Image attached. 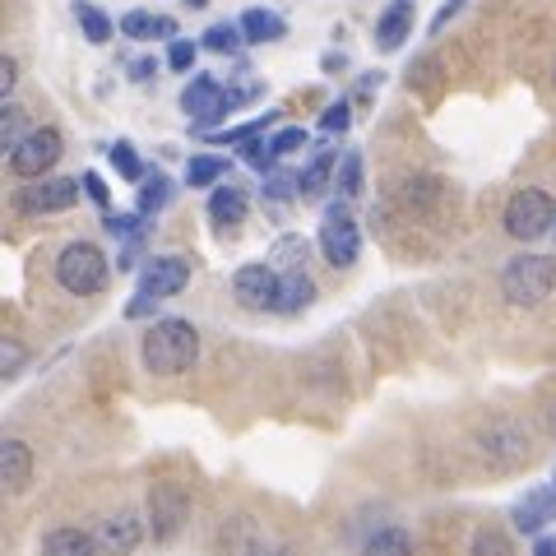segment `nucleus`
<instances>
[{
	"label": "nucleus",
	"mask_w": 556,
	"mask_h": 556,
	"mask_svg": "<svg viewBox=\"0 0 556 556\" xmlns=\"http://www.w3.org/2000/svg\"><path fill=\"white\" fill-rule=\"evenodd\" d=\"M232 298L247 306V311H274V298H278V274H274V265H265V260H255V265H241L232 274Z\"/></svg>",
	"instance_id": "nucleus-11"
},
{
	"label": "nucleus",
	"mask_w": 556,
	"mask_h": 556,
	"mask_svg": "<svg viewBox=\"0 0 556 556\" xmlns=\"http://www.w3.org/2000/svg\"><path fill=\"white\" fill-rule=\"evenodd\" d=\"M251 98H260V84H251V89H228V84L214 79V75H195L181 89V112L195 121V135H214L218 121Z\"/></svg>",
	"instance_id": "nucleus-2"
},
{
	"label": "nucleus",
	"mask_w": 556,
	"mask_h": 556,
	"mask_svg": "<svg viewBox=\"0 0 556 556\" xmlns=\"http://www.w3.org/2000/svg\"><path fill=\"white\" fill-rule=\"evenodd\" d=\"M153 70H159V65H153L149 56H139V61L130 65V79H153Z\"/></svg>",
	"instance_id": "nucleus-44"
},
{
	"label": "nucleus",
	"mask_w": 556,
	"mask_h": 556,
	"mask_svg": "<svg viewBox=\"0 0 556 556\" xmlns=\"http://www.w3.org/2000/svg\"><path fill=\"white\" fill-rule=\"evenodd\" d=\"M552 84H556V65H552Z\"/></svg>",
	"instance_id": "nucleus-50"
},
{
	"label": "nucleus",
	"mask_w": 556,
	"mask_h": 556,
	"mask_svg": "<svg viewBox=\"0 0 556 556\" xmlns=\"http://www.w3.org/2000/svg\"><path fill=\"white\" fill-rule=\"evenodd\" d=\"M247 190H237V186H214L208 190V223L214 228H237V223H247Z\"/></svg>",
	"instance_id": "nucleus-18"
},
{
	"label": "nucleus",
	"mask_w": 556,
	"mask_h": 556,
	"mask_svg": "<svg viewBox=\"0 0 556 556\" xmlns=\"http://www.w3.org/2000/svg\"><path fill=\"white\" fill-rule=\"evenodd\" d=\"M552 519H556V486H533V492L519 496L515 510H510V525L519 533H543Z\"/></svg>",
	"instance_id": "nucleus-13"
},
{
	"label": "nucleus",
	"mask_w": 556,
	"mask_h": 556,
	"mask_svg": "<svg viewBox=\"0 0 556 556\" xmlns=\"http://www.w3.org/2000/svg\"><path fill=\"white\" fill-rule=\"evenodd\" d=\"M24 362H28V353L20 339H0V376H20Z\"/></svg>",
	"instance_id": "nucleus-37"
},
{
	"label": "nucleus",
	"mask_w": 556,
	"mask_h": 556,
	"mask_svg": "<svg viewBox=\"0 0 556 556\" xmlns=\"http://www.w3.org/2000/svg\"><path fill=\"white\" fill-rule=\"evenodd\" d=\"M348 126H353V102H348V98L329 102V108L320 112V135H343Z\"/></svg>",
	"instance_id": "nucleus-33"
},
{
	"label": "nucleus",
	"mask_w": 556,
	"mask_h": 556,
	"mask_svg": "<svg viewBox=\"0 0 556 556\" xmlns=\"http://www.w3.org/2000/svg\"><path fill=\"white\" fill-rule=\"evenodd\" d=\"M362 556H413V538L404 529H380V533L367 538Z\"/></svg>",
	"instance_id": "nucleus-28"
},
{
	"label": "nucleus",
	"mask_w": 556,
	"mask_h": 556,
	"mask_svg": "<svg viewBox=\"0 0 556 556\" xmlns=\"http://www.w3.org/2000/svg\"><path fill=\"white\" fill-rule=\"evenodd\" d=\"M200 47L214 51V56H237V51L247 47V38H241L237 24H214V28H208L204 38H200Z\"/></svg>",
	"instance_id": "nucleus-29"
},
{
	"label": "nucleus",
	"mask_w": 556,
	"mask_h": 556,
	"mask_svg": "<svg viewBox=\"0 0 556 556\" xmlns=\"http://www.w3.org/2000/svg\"><path fill=\"white\" fill-rule=\"evenodd\" d=\"M265 195L278 204V200H292V195H302L298 190V177H288V172H265Z\"/></svg>",
	"instance_id": "nucleus-38"
},
{
	"label": "nucleus",
	"mask_w": 556,
	"mask_h": 556,
	"mask_svg": "<svg viewBox=\"0 0 556 556\" xmlns=\"http://www.w3.org/2000/svg\"><path fill=\"white\" fill-rule=\"evenodd\" d=\"M547 427H552V431H556V408H552V413H547Z\"/></svg>",
	"instance_id": "nucleus-48"
},
{
	"label": "nucleus",
	"mask_w": 556,
	"mask_h": 556,
	"mask_svg": "<svg viewBox=\"0 0 556 556\" xmlns=\"http://www.w3.org/2000/svg\"><path fill=\"white\" fill-rule=\"evenodd\" d=\"M413 24H417V5L413 0H390L376 20V47L380 51H399L413 38Z\"/></svg>",
	"instance_id": "nucleus-14"
},
{
	"label": "nucleus",
	"mask_w": 556,
	"mask_h": 556,
	"mask_svg": "<svg viewBox=\"0 0 556 556\" xmlns=\"http://www.w3.org/2000/svg\"><path fill=\"white\" fill-rule=\"evenodd\" d=\"M334 167H339V159H334V153H316V159H311L306 163V172H302V177H298V190H302V195L306 200H316V195H325V186L329 181H334Z\"/></svg>",
	"instance_id": "nucleus-24"
},
{
	"label": "nucleus",
	"mask_w": 556,
	"mask_h": 556,
	"mask_svg": "<svg viewBox=\"0 0 556 556\" xmlns=\"http://www.w3.org/2000/svg\"><path fill=\"white\" fill-rule=\"evenodd\" d=\"M533 556H556V533L538 538V543H533Z\"/></svg>",
	"instance_id": "nucleus-45"
},
{
	"label": "nucleus",
	"mask_w": 556,
	"mask_h": 556,
	"mask_svg": "<svg viewBox=\"0 0 556 556\" xmlns=\"http://www.w3.org/2000/svg\"><path fill=\"white\" fill-rule=\"evenodd\" d=\"M556 288V260L552 255H515L506 269H501V298H506L510 306H538L547 302Z\"/></svg>",
	"instance_id": "nucleus-3"
},
{
	"label": "nucleus",
	"mask_w": 556,
	"mask_h": 556,
	"mask_svg": "<svg viewBox=\"0 0 556 556\" xmlns=\"http://www.w3.org/2000/svg\"><path fill=\"white\" fill-rule=\"evenodd\" d=\"M269 260H274V265H283V269H302L306 265V241L302 237H278L274 241V251H269Z\"/></svg>",
	"instance_id": "nucleus-32"
},
{
	"label": "nucleus",
	"mask_w": 556,
	"mask_h": 556,
	"mask_svg": "<svg viewBox=\"0 0 556 556\" xmlns=\"http://www.w3.org/2000/svg\"><path fill=\"white\" fill-rule=\"evenodd\" d=\"M33 478V450L24 441H0V492H24Z\"/></svg>",
	"instance_id": "nucleus-17"
},
{
	"label": "nucleus",
	"mask_w": 556,
	"mask_h": 556,
	"mask_svg": "<svg viewBox=\"0 0 556 556\" xmlns=\"http://www.w3.org/2000/svg\"><path fill=\"white\" fill-rule=\"evenodd\" d=\"M186 515H190V501H186V492L177 482H159L149 492V519H153V538L159 543H172V538L181 533V525H186Z\"/></svg>",
	"instance_id": "nucleus-9"
},
{
	"label": "nucleus",
	"mask_w": 556,
	"mask_h": 556,
	"mask_svg": "<svg viewBox=\"0 0 556 556\" xmlns=\"http://www.w3.org/2000/svg\"><path fill=\"white\" fill-rule=\"evenodd\" d=\"M552 486H556V468H552Z\"/></svg>",
	"instance_id": "nucleus-49"
},
{
	"label": "nucleus",
	"mask_w": 556,
	"mask_h": 556,
	"mask_svg": "<svg viewBox=\"0 0 556 556\" xmlns=\"http://www.w3.org/2000/svg\"><path fill=\"white\" fill-rule=\"evenodd\" d=\"M108 255H102L93 241H70V247L56 255V283L75 298H93V292L108 288Z\"/></svg>",
	"instance_id": "nucleus-4"
},
{
	"label": "nucleus",
	"mask_w": 556,
	"mask_h": 556,
	"mask_svg": "<svg viewBox=\"0 0 556 556\" xmlns=\"http://www.w3.org/2000/svg\"><path fill=\"white\" fill-rule=\"evenodd\" d=\"M473 556H510V538L501 529H478L473 533V547H468Z\"/></svg>",
	"instance_id": "nucleus-34"
},
{
	"label": "nucleus",
	"mask_w": 556,
	"mask_h": 556,
	"mask_svg": "<svg viewBox=\"0 0 556 556\" xmlns=\"http://www.w3.org/2000/svg\"><path fill=\"white\" fill-rule=\"evenodd\" d=\"M61 149H65V139H61V130H56V126H38V130H28L24 144L10 153L14 177H20V181H38V177H47V172L61 163Z\"/></svg>",
	"instance_id": "nucleus-7"
},
{
	"label": "nucleus",
	"mask_w": 556,
	"mask_h": 556,
	"mask_svg": "<svg viewBox=\"0 0 556 556\" xmlns=\"http://www.w3.org/2000/svg\"><path fill=\"white\" fill-rule=\"evenodd\" d=\"M139 538H144V519L130 515V510H121L112 519H102V529H98V552H108V556H126L139 547Z\"/></svg>",
	"instance_id": "nucleus-15"
},
{
	"label": "nucleus",
	"mask_w": 556,
	"mask_h": 556,
	"mask_svg": "<svg viewBox=\"0 0 556 556\" xmlns=\"http://www.w3.org/2000/svg\"><path fill=\"white\" fill-rule=\"evenodd\" d=\"M200 357V334L190 320H177V316H163L149 325L144 334V367L153 376H181L195 367Z\"/></svg>",
	"instance_id": "nucleus-1"
},
{
	"label": "nucleus",
	"mask_w": 556,
	"mask_h": 556,
	"mask_svg": "<svg viewBox=\"0 0 556 556\" xmlns=\"http://www.w3.org/2000/svg\"><path fill=\"white\" fill-rule=\"evenodd\" d=\"M153 306H159V302H153V298H144V292H135V298L126 302V320H139V316H153Z\"/></svg>",
	"instance_id": "nucleus-43"
},
{
	"label": "nucleus",
	"mask_w": 556,
	"mask_h": 556,
	"mask_svg": "<svg viewBox=\"0 0 556 556\" xmlns=\"http://www.w3.org/2000/svg\"><path fill=\"white\" fill-rule=\"evenodd\" d=\"M102 223H108V232L121 237V241H139V237H144V214H108Z\"/></svg>",
	"instance_id": "nucleus-35"
},
{
	"label": "nucleus",
	"mask_w": 556,
	"mask_h": 556,
	"mask_svg": "<svg viewBox=\"0 0 556 556\" xmlns=\"http://www.w3.org/2000/svg\"><path fill=\"white\" fill-rule=\"evenodd\" d=\"M28 108H14V102H0V153H14L28 139Z\"/></svg>",
	"instance_id": "nucleus-25"
},
{
	"label": "nucleus",
	"mask_w": 556,
	"mask_h": 556,
	"mask_svg": "<svg viewBox=\"0 0 556 556\" xmlns=\"http://www.w3.org/2000/svg\"><path fill=\"white\" fill-rule=\"evenodd\" d=\"M237 153H241V163L255 167V172H274V163H278V159H274V149H269L260 135H247V139H241Z\"/></svg>",
	"instance_id": "nucleus-31"
},
{
	"label": "nucleus",
	"mask_w": 556,
	"mask_h": 556,
	"mask_svg": "<svg viewBox=\"0 0 556 556\" xmlns=\"http://www.w3.org/2000/svg\"><path fill=\"white\" fill-rule=\"evenodd\" d=\"M306 144V130H298V126H288V130H278L274 139H269V149H274V159H288V153H298Z\"/></svg>",
	"instance_id": "nucleus-39"
},
{
	"label": "nucleus",
	"mask_w": 556,
	"mask_h": 556,
	"mask_svg": "<svg viewBox=\"0 0 556 556\" xmlns=\"http://www.w3.org/2000/svg\"><path fill=\"white\" fill-rule=\"evenodd\" d=\"M14 84H20V65H14L10 56H0V102L14 93Z\"/></svg>",
	"instance_id": "nucleus-41"
},
{
	"label": "nucleus",
	"mask_w": 556,
	"mask_h": 556,
	"mask_svg": "<svg viewBox=\"0 0 556 556\" xmlns=\"http://www.w3.org/2000/svg\"><path fill=\"white\" fill-rule=\"evenodd\" d=\"M172 200V181L163 172H144V181H139V195H135V214H159V208Z\"/></svg>",
	"instance_id": "nucleus-26"
},
{
	"label": "nucleus",
	"mask_w": 556,
	"mask_h": 556,
	"mask_svg": "<svg viewBox=\"0 0 556 556\" xmlns=\"http://www.w3.org/2000/svg\"><path fill=\"white\" fill-rule=\"evenodd\" d=\"M79 186H84V195H89L98 208H108V204H112V190H108V181H102L98 172H84V177H79Z\"/></svg>",
	"instance_id": "nucleus-40"
},
{
	"label": "nucleus",
	"mask_w": 556,
	"mask_h": 556,
	"mask_svg": "<svg viewBox=\"0 0 556 556\" xmlns=\"http://www.w3.org/2000/svg\"><path fill=\"white\" fill-rule=\"evenodd\" d=\"M42 556H98V538L84 529H51L42 538Z\"/></svg>",
	"instance_id": "nucleus-21"
},
{
	"label": "nucleus",
	"mask_w": 556,
	"mask_h": 556,
	"mask_svg": "<svg viewBox=\"0 0 556 556\" xmlns=\"http://www.w3.org/2000/svg\"><path fill=\"white\" fill-rule=\"evenodd\" d=\"M112 167L121 172V177H126V181H144V159H139V153H135V144H126V139H116V144H112Z\"/></svg>",
	"instance_id": "nucleus-30"
},
{
	"label": "nucleus",
	"mask_w": 556,
	"mask_h": 556,
	"mask_svg": "<svg viewBox=\"0 0 556 556\" xmlns=\"http://www.w3.org/2000/svg\"><path fill=\"white\" fill-rule=\"evenodd\" d=\"M195 51H200V42H190V38H172V47H167V70H177V75H186L190 65H195Z\"/></svg>",
	"instance_id": "nucleus-36"
},
{
	"label": "nucleus",
	"mask_w": 556,
	"mask_h": 556,
	"mask_svg": "<svg viewBox=\"0 0 556 556\" xmlns=\"http://www.w3.org/2000/svg\"><path fill=\"white\" fill-rule=\"evenodd\" d=\"M70 10H75V20H79V33H84V38H89L93 47H108V42H112L116 24L108 20V10H98L93 0H75V5H70Z\"/></svg>",
	"instance_id": "nucleus-22"
},
{
	"label": "nucleus",
	"mask_w": 556,
	"mask_h": 556,
	"mask_svg": "<svg viewBox=\"0 0 556 556\" xmlns=\"http://www.w3.org/2000/svg\"><path fill=\"white\" fill-rule=\"evenodd\" d=\"M237 28H241V38H247V47H265V42L288 38V20H278V14L265 10V5H251L237 20Z\"/></svg>",
	"instance_id": "nucleus-19"
},
{
	"label": "nucleus",
	"mask_w": 556,
	"mask_h": 556,
	"mask_svg": "<svg viewBox=\"0 0 556 556\" xmlns=\"http://www.w3.org/2000/svg\"><path fill=\"white\" fill-rule=\"evenodd\" d=\"M320 255L334 269H353L357 265V255H362V228H357V218L348 214V200L325 208V218H320Z\"/></svg>",
	"instance_id": "nucleus-6"
},
{
	"label": "nucleus",
	"mask_w": 556,
	"mask_h": 556,
	"mask_svg": "<svg viewBox=\"0 0 556 556\" xmlns=\"http://www.w3.org/2000/svg\"><path fill=\"white\" fill-rule=\"evenodd\" d=\"M320 65H325V70H343V65H348V56H343V51H329V56H325Z\"/></svg>",
	"instance_id": "nucleus-46"
},
{
	"label": "nucleus",
	"mask_w": 556,
	"mask_h": 556,
	"mask_svg": "<svg viewBox=\"0 0 556 556\" xmlns=\"http://www.w3.org/2000/svg\"><path fill=\"white\" fill-rule=\"evenodd\" d=\"M228 159H218V153H195V159L186 163V186H200V190H214L223 177H228Z\"/></svg>",
	"instance_id": "nucleus-23"
},
{
	"label": "nucleus",
	"mask_w": 556,
	"mask_h": 556,
	"mask_svg": "<svg viewBox=\"0 0 556 556\" xmlns=\"http://www.w3.org/2000/svg\"><path fill=\"white\" fill-rule=\"evenodd\" d=\"M79 190L84 186L70 177H38L14 195V208H20V214H61V208H75Z\"/></svg>",
	"instance_id": "nucleus-8"
},
{
	"label": "nucleus",
	"mask_w": 556,
	"mask_h": 556,
	"mask_svg": "<svg viewBox=\"0 0 556 556\" xmlns=\"http://www.w3.org/2000/svg\"><path fill=\"white\" fill-rule=\"evenodd\" d=\"M121 38H130V42H172L177 38V20H167V14H153V10H126L121 14V24H116Z\"/></svg>",
	"instance_id": "nucleus-16"
},
{
	"label": "nucleus",
	"mask_w": 556,
	"mask_h": 556,
	"mask_svg": "<svg viewBox=\"0 0 556 556\" xmlns=\"http://www.w3.org/2000/svg\"><path fill=\"white\" fill-rule=\"evenodd\" d=\"M478 450L486 459H492L496 468H519L529 459V441H525V431H519L515 422H496V427H486L482 437H478Z\"/></svg>",
	"instance_id": "nucleus-12"
},
{
	"label": "nucleus",
	"mask_w": 556,
	"mask_h": 556,
	"mask_svg": "<svg viewBox=\"0 0 556 556\" xmlns=\"http://www.w3.org/2000/svg\"><path fill=\"white\" fill-rule=\"evenodd\" d=\"M362 181H367V167H362V153H343L339 167H334L339 200H357V195H362Z\"/></svg>",
	"instance_id": "nucleus-27"
},
{
	"label": "nucleus",
	"mask_w": 556,
	"mask_h": 556,
	"mask_svg": "<svg viewBox=\"0 0 556 556\" xmlns=\"http://www.w3.org/2000/svg\"><path fill=\"white\" fill-rule=\"evenodd\" d=\"M181 5H186V10H204V5H208V0H181Z\"/></svg>",
	"instance_id": "nucleus-47"
},
{
	"label": "nucleus",
	"mask_w": 556,
	"mask_h": 556,
	"mask_svg": "<svg viewBox=\"0 0 556 556\" xmlns=\"http://www.w3.org/2000/svg\"><path fill=\"white\" fill-rule=\"evenodd\" d=\"M464 5H468V0H445V5L437 10V20H431V38H437V33H441V28L450 24V20H455V14H459Z\"/></svg>",
	"instance_id": "nucleus-42"
},
{
	"label": "nucleus",
	"mask_w": 556,
	"mask_h": 556,
	"mask_svg": "<svg viewBox=\"0 0 556 556\" xmlns=\"http://www.w3.org/2000/svg\"><path fill=\"white\" fill-rule=\"evenodd\" d=\"M311 302H316V283H311L302 269H288L283 278H278V298H274L278 316H298V311H306Z\"/></svg>",
	"instance_id": "nucleus-20"
},
{
	"label": "nucleus",
	"mask_w": 556,
	"mask_h": 556,
	"mask_svg": "<svg viewBox=\"0 0 556 556\" xmlns=\"http://www.w3.org/2000/svg\"><path fill=\"white\" fill-rule=\"evenodd\" d=\"M190 283V260L186 255H153L144 269H139V292L153 302L163 298H177V292H186Z\"/></svg>",
	"instance_id": "nucleus-10"
},
{
	"label": "nucleus",
	"mask_w": 556,
	"mask_h": 556,
	"mask_svg": "<svg viewBox=\"0 0 556 556\" xmlns=\"http://www.w3.org/2000/svg\"><path fill=\"white\" fill-rule=\"evenodd\" d=\"M506 237L515 241H538V237H547L556 232V200L547 195V190H538V186H525V190H515L510 204H506Z\"/></svg>",
	"instance_id": "nucleus-5"
}]
</instances>
